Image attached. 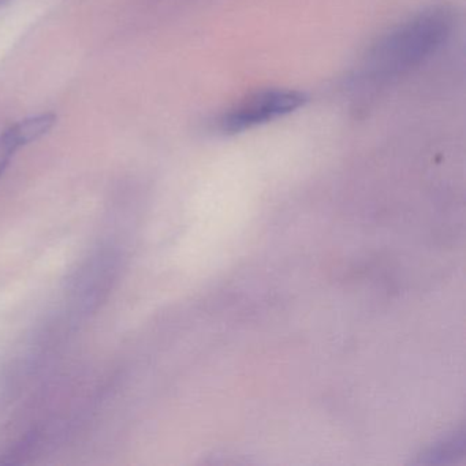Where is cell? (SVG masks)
Returning <instances> with one entry per match:
<instances>
[{"label": "cell", "instance_id": "cell-4", "mask_svg": "<svg viewBox=\"0 0 466 466\" xmlns=\"http://www.w3.org/2000/svg\"><path fill=\"white\" fill-rule=\"evenodd\" d=\"M15 152H17V149H15L6 138L0 136V177H2V174L6 170Z\"/></svg>", "mask_w": 466, "mask_h": 466}, {"label": "cell", "instance_id": "cell-1", "mask_svg": "<svg viewBox=\"0 0 466 466\" xmlns=\"http://www.w3.org/2000/svg\"><path fill=\"white\" fill-rule=\"evenodd\" d=\"M454 24V10L447 5L425 7L370 48L365 58V76L387 81L410 72L447 42Z\"/></svg>", "mask_w": 466, "mask_h": 466}, {"label": "cell", "instance_id": "cell-3", "mask_svg": "<svg viewBox=\"0 0 466 466\" xmlns=\"http://www.w3.org/2000/svg\"><path fill=\"white\" fill-rule=\"evenodd\" d=\"M56 124V114H40V116H29L17 124L10 127L2 137L6 138L15 149L28 146L34 141L39 140L43 136L47 135L54 125Z\"/></svg>", "mask_w": 466, "mask_h": 466}, {"label": "cell", "instance_id": "cell-2", "mask_svg": "<svg viewBox=\"0 0 466 466\" xmlns=\"http://www.w3.org/2000/svg\"><path fill=\"white\" fill-rule=\"evenodd\" d=\"M307 103L302 92L293 89H263L248 95L219 119L225 133H241L289 116Z\"/></svg>", "mask_w": 466, "mask_h": 466}]
</instances>
